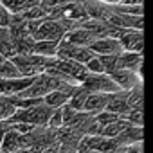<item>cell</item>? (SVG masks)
I'll return each instance as SVG.
<instances>
[{
    "instance_id": "1",
    "label": "cell",
    "mask_w": 153,
    "mask_h": 153,
    "mask_svg": "<svg viewBox=\"0 0 153 153\" xmlns=\"http://www.w3.org/2000/svg\"><path fill=\"white\" fill-rule=\"evenodd\" d=\"M52 110L51 106H47L43 101L34 105V106H29V108H18L9 123H29V124H34V126H47L49 124V119L52 115Z\"/></svg>"
},
{
    "instance_id": "2",
    "label": "cell",
    "mask_w": 153,
    "mask_h": 153,
    "mask_svg": "<svg viewBox=\"0 0 153 153\" xmlns=\"http://www.w3.org/2000/svg\"><path fill=\"white\" fill-rule=\"evenodd\" d=\"M11 59L15 61V65L18 67L22 76H25V78H36L38 74L45 72V68L49 67L52 58H45V56L29 52V54H15Z\"/></svg>"
},
{
    "instance_id": "3",
    "label": "cell",
    "mask_w": 153,
    "mask_h": 153,
    "mask_svg": "<svg viewBox=\"0 0 153 153\" xmlns=\"http://www.w3.org/2000/svg\"><path fill=\"white\" fill-rule=\"evenodd\" d=\"M81 87L88 92H103V94H115L121 92L119 85L112 79L110 74H92L88 72L87 78L81 81Z\"/></svg>"
},
{
    "instance_id": "4",
    "label": "cell",
    "mask_w": 153,
    "mask_h": 153,
    "mask_svg": "<svg viewBox=\"0 0 153 153\" xmlns=\"http://www.w3.org/2000/svg\"><path fill=\"white\" fill-rule=\"evenodd\" d=\"M96 56V52L90 47H79V45H72L65 40L59 42L58 47V54L56 58H67V59H74V61H79V63H88L92 58Z\"/></svg>"
},
{
    "instance_id": "5",
    "label": "cell",
    "mask_w": 153,
    "mask_h": 153,
    "mask_svg": "<svg viewBox=\"0 0 153 153\" xmlns=\"http://www.w3.org/2000/svg\"><path fill=\"white\" fill-rule=\"evenodd\" d=\"M49 67L58 68V70L72 76V78H76L79 83L87 78V74H88V70H87V67L83 63L74 61V59H67V58H52L51 63H49Z\"/></svg>"
},
{
    "instance_id": "6",
    "label": "cell",
    "mask_w": 153,
    "mask_h": 153,
    "mask_svg": "<svg viewBox=\"0 0 153 153\" xmlns=\"http://www.w3.org/2000/svg\"><path fill=\"white\" fill-rule=\"evenodd\" d=\"M34 78H25V76H18V78H0V96H16L31 83Z\"/></svg>"
},
{
    "instance_id": "7",
    "label": "cell",
    "mask_w": 153,
    "mask_h": 153,
    "mask_svg": "<svg viewBox=\"0 0 153 153\" xmlns=\"http://www.w3.org/2000/svg\"><path fill=\"white\" fill-rule=\"evenodd\" d=\"M65 42L72 43V45H79V47H90L96 40H97V34L87 27H76L72 31H67L65 36H63Z\"/></svg>"
},
{
    "instance_id": "8",
    "label": "cell",
    "mask_w": 153,
    "mask_h": 153,
    "mask_svg": "<svg viewBox=\"0 0 153 153\" xmlns=\"http://www.w3.org/2000/svg\"><path fill=\"white\" fill-rule=\"evenodd\" d=\"M119 42L124 51L131 52H144V34L142 31L137 29H124L123 34L119 36Z\"/></svg>"
},
{
    "instance_id": "9",
    "label": "cell",
    "mask_w": 153,
    "mask_h": 153,
    "mask_svg": "<svg viewBox=\"0 0 153 153\" xmlns=\"http://www.w3.org/2000/svg\"><path fill=\"white\" fill-rule=\"evenodd\" d=\"M110 76H112V79L119 85V88H121V90H124V92L131 90L137 83H140V81H142L140 76H139L137 72L130 70V68H117V70H115V72H112Z\"/></svg>"
},
{
    "instance_id": "10",
    "label": "cell",
    "mask_w": 153,
    "mask_h": 153,
    "mask_svg": "<svg viewBox=\"0 0 153 153\" xmlns=\"http://www.w3.org/2000/svg\"><path fill=\"white\" fill-rule=\"evenodd\" d=\"M90 49L97 54V56H106V54H121L124 49L121 45V42L117 38H112V36H105V38H97Z\"/></svg>"
},
{
    "instance_id": "11",
    "label": "cell",
    "mask_w": 153,
    "mask_h": 153,
    "mask_svg": "<svg viewBox=\"0 0 153 153\" xmlns=\"http://www.w3.org/2000/svg\"><path fill=\"white\" fill-rule=\"evenodd\" d=\"M144 52H131V51H123L119 59H121V68H130L137 72L140 78H144L142 72V63H144Z\"/></svg>"
},
{
    "instance_id": "12",
    "label": "cell",
    "mask_w": 153,
    "mask_h": 153,
    "mask_svg": "<svg viewBox=\"0 0 153 153\" xmlns=\"http://www.w3.org/2000/svg\"><path fill=\"white\" fill-rule=\"evenodd\" d=\"M110 101V94H103V92H88L87 103H85V112L88 114H99L103 110H106V105Z\"/></svg>"
},
{
    "instance_id": "13",
    "label": "cell",
    "mask_w": 153,
    "mask_h": 153,
    "mask_svg": "<svg viewBox=\"0 0 153 153\" xmlns=\"http://www.w3.org/2000/svg\"><path fill=\"white\" fill-rule=\"evenodd\" d=\"M115 139H117L119 146H131V144H137V142H144V126L131 124L124 131H121Z\"/></svg>"
},
{
    "instance_id": "14",
    "label": "cell",
    "mask_w": 153,
    "mask_h": 153,
    "mask_svg": "<svg viewBox=\"0 0 153 153\" xmlns=\"http://www.w3.org/2000/svg\"><path fill=\"white\" fill-rule=\"evenodd\" d=\"M106 110L114 112V114H119V115H124L130 106H128V101H126V92L121 90V92H115V94H110V101L106 105Z\"/></svg>"
},
{
    "instance_id": "15",
    "label": "cell",
    "mask_w": 153,
    "mask_h": 153,
    "mask_svg": "<svg viewBox=\"0 0 153 153\" xmlns=\"http://www.w3.org/2000/svg\"><path fill=\"white\" fill-rule=\"evenodd\" d=\"M126 101L130 110L131 108H144V81L137 83L131 90L126 92Z\"/></svg>"
},
{
    "instance_id": "16",
    "label": "cell",
    "mask_w": 153,
    "mask_h": 153,
    "mask_svg": "<svg viewBox=\"0 0 153 153\" xmlns=\"http://www.w3.org/2000/svg\"><path fill=\"white\" fill-rule=\"evenodd\" d=\"M58 47H59V42L56 40H38L34 43V54H40L45 58H56Z\"/></svg>"
},
{
    "instance_id": "17",
    "label": "cell",
    "mask_w": 153,
    "mask_h": 153,
    "mask_svg": "<svg viewBox=\"0 0 153 153\" xmlns=\"http://www.w3.org/2000/svg\"><path fill=\"white\" fill-rule=\"evenodd\" d=\"M20 135H22V133H18L16 130H13V128L9 126V130H7L6 135H4V140H2L0 149H2L4 153H13V151L20 149Z\"/></svg>"
},
{
    "instance_id": "18",
    "label": "cell",
    "mask_w": 153,
    "mask_h": 153,
    "mask_svg": "<svg viewBox=\"0 0 153 153\" xmlns=\"http://www.w3.org/2000/svg\"><path fill=\"white\" fill-rule=\"evenodd\" d=\"M68 99H70V94H67L63 90H52L43 97V103L51 108H61L63 105L68 103Z\"/></svg>"
},
{
    "instance_id": "19",
    "label": "cell",
    "mask_w": 153,
    "mask_h": 153,
    "mask_svg": "<svg viewBox=\"0 0 153 153\" xmlns=\"http://www.w3.org/2000/svg\"><path fill=\"white\" fill-rule=\"evenodd\" d=\"M128 126H131V123H128L126 119H123V117H119L117 121H114V123H110V124H106V126H103L101 128V135H105V137H112V139H115L121 131H124Z\"/></svg>"
},
{
    "instance_id": "20",
    "label": "cell",
    "mask_w": 153,
    "mask_h": 153,
    "mask_svg": "<svg viewBox=\"0 0 153 153\" xmlns=\"http://www.w3.org/2000/svg\"><path fill=\"white\" fill-rule=\"evenodd\" d=\"M87 97H88V90H85L81 85L78 87V90H76L72 96H70V99H68V105L72 106V108H76V110H83L85 108V103H87Z\"/></svg>"
},
{
    "instance_id": "21",
    "label": "cell",
    "mask_w": 153,
    "mask_h": 153,
    "mask_svg": "<svg viewBox=\"0 0 153 153\" xmlns=\"http://www.w3.org/2000/svg\"><path fill=\"white\" fill-rule=\"evenodd\" d=\"M18 76H22V74L11 58H6L0 63V78H18Z\"/></svg>"
},
{
    "instance_id": "22",
    "label": "cell",
    "mask_w": 153,
    "mask_h": 153,
    "mask_svg": "<svg viewBox=\"0 0 153 153\" xmlns=\"http://www.w3.org/2000/svg\"><path fill=\"white\" fill-rule=\"evenodd\" d=\"M121 54H106V56H99L101 63H103V68H105V74H112L115 72L117 68H121V59H119Z\"/></svg>"
},
{
    "instance_id": "23",
    "label": "cell",
    "mask_w": 153,
    "mask_h": 153,
    "mask_svg": "<svg viewBox=\"0 0 153 153\" xmlns=\"http://www.w3.org/2000/svg\"><path fill=\"white\" fill-rule=\"evenodd\" d=\"M16 112V106L9 101V96H0V121H9Z\"/></svg>"
},
{
    "instance_id": "24",
    "label": "cell",
    "mask_w": 153,
    "mask_h": 153,
    "mask_svg": "<svg viewBox=\"0 0 153 153\" xmlns=\"http://www.w3.org/2000/svg\"><path fill=\"white\" fill-rule=\"evenodd\" d=\"M121 117L126 119L128 123L135 124V126H144V108H131Z\"/></svg>"
},
{
    "instance_id": "25",
    "label": "cell",
    "mask_w": 153,
    "mask_h": 153,
    "mask_svg": "<svg viewBox=\"0 0 153 153\" xmlns=\"http://www.w3.org/2000/svg\"><path fill=\"white\" fill-rule=\"evenodd\" d=\"M119 117H121L119 114H114V112H110V110H103V112L96 114V121H97L101 126H106V124H110V123L117 121Z\"/></svg>"
},
{
    "instance_id": "26",
    "label": "cell",
    "mask_w": 153,
    "mask_h": 153,
    "mask_svg": "<svg viewBox=\"0 0 153 153\" xmlns=\"http://www.w3.org/2000/svg\"><path fill=\"white\" fill-rule=\"evenodd\" d=\"M85 67H87V70H88V72H92V74H103V72H105L103 63H101V59H99V56H97V54H96L88 63H85Z\"/></svg>"
},
{
    "instance_id": "27",
    "label": "cell",
    "mask_w": 153,
    "mask_h": 153,
    "mask_svg": "<svg viewBox=\"0 0 153 153\" xmlns=\"http://www.w3.org/2000/svg\"><path fill=\"white\" fill-rule=\"evenodd\" d=\"M47 126H51V128H61V126H63V114H61V108H54V110H52V115H51Z\"/></svg>"
},
{
    "instance_id": "28",
    "label": "cell",
    "mask_w": 153,
    "mask_h": 153,
    "mask_svg": "<svg viewBox=\"0 0 153 153\" xmlns=\"http://www.w3.org/2000/svg\"><path fill=\"white\" fill-rule=\"evenodd\" d=\"M11 11L4 6H0V27H9L11 24Z\"/></svg>"
},
{
    "instance_id": "29",
    "label": "cell",
    "mask_w": 153,
    "mask_h": 153,
    "mask_svg": "<svg viewBox=\"0 0 153 153\" xmlns=\"http://www.w3.org/2000/svg\"><path fill=\"white\" fill-rule=\"evenodd\" d=\"M121 4H124V6H142V0H123Z\"/></svg>"
},
{
    "instance_id": "30",
    "label": "cell",
    "mask_w": 153,
    "mask_h": 153,
    "mask_svg": "<svg viewBox=\"0 0 153 153\" xmlns=\"http://www.w3.org/2000/svg\"><path fill=\"white\" fill-rule=\"evenodd\" d=\"M43 153H59V144H54V146H51V148H47Z\"/></svg>"
},
{
    "instance_id": "31",
    "label": "cell",
    "mask_w": 153,
    "mask_h": 153,
    "mask_svg": "<svg viewBox=\"0 0 153 153\" xmlns=\"http://www.w3.org/2000/svg\"><path fill=\"white\" fill-rule=\"evenodd\" d=\"M101 2H105V4H110V6H115V4H121L123 0H101Z\"/></svg>"
},
{
    "instance_id": "32",
    "label": "cell",
    "mask_w": 153,
    "mask_h": 153,
    "mask_svg": "<svg viewBox=\"0 0 153 153\" xmlns=\"http://www.w3.org/2000/svg\"><path fill=\"white\" fill-rule=\"evenodd\" d=\"M13 153H33L29 148H20V149H16V151H13Z\"/></svg>"
},
{
    "instance_id": "33",
    "label": "cell",
    "mask_w": 153,
    "mask_h": 153,
    "mask_svg": "<svg viewBox=\"0 0 153 153\" xmlns=\"http://www.w3.org/2000/svg\"><path fill=\"white\" fill-rule=\"evenodd\" d=\"M4 59H6V56H4V54H2V52H0V63H2V61H4Z\"/></svg>"
},
{
    "instance_id": "34",
    "label": "cell",
    "mask_w": 153,
    "mask_h": 153,
    "mask_svg": "<svg viewBox=\"0 0 153 153\" xmlns=\"http://www.w3.org/2000/svg\"><path fill=\"white\" fill-rule=\"evenodd\" d=\"M90 153H99V151H90Z\"/></svg>"
},
{
    "instance_id": "35",
    "label": "cell",
    "mask_w": 153,
    "mask_h": 153,
    "mask_svg": "<svg viewBox=\"0 0 153 153\" xmlns=\"http://www.w3.org/2000/svg\"><path fill=\"white\" fill-rule=\"evenodd\" d=\"M0 6H2V0H0Z\"/></svg>"
},
{
    "instance_id": "36",
    "label": "cell",
    "mask_w": 153,
    "mask_h": 153,
    "mask_svg": "<svg viewBox=\"0 0 153 153\" xmlns=\"http://www.w3.org/2000/svg\"><path fill=\"white\" fill-rule=\"evenodd\" d=\"M0 153H4V151H2V149H0Z\"/></svg>"
}]
</instances>
